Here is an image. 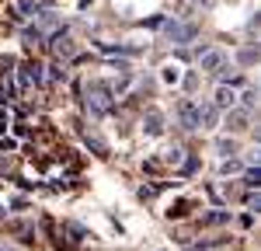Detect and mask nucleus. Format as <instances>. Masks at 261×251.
Instances as JSON below:
<instances>
[{"instance_id": "obj_1", "label": "nucleus", "mask_w": 261, "mask_h": 251, "mask_svg": "<svg viewBox=\"0 0 261 251\" xmlns=\"http://www.w3.org/2000/svg\"><path fill=\"white\" fill-rule=\"evenodd\" d=\"M87 105H91L94 115H108V112L115 108V102H112V94H108L105 84H91V91H87Z\"/></svg>"}, {"instance_id": "obj_2", "label": "nucleus", "mask_w": 261, "mask_h": 251, "mask_svg": "<svg viewBox=\"0 0 261 251\" xmlns=\"http://www.w3.org/2000/svg\"><path fill=\"white\" fill-rule=\"evenodd\" d=\"M223 63H226V53H223V49H202L199 53V66L205 70V73L223 70Z\"/></svg>"}, {"instance_id": "obj_3", "label": "nucleus", "mask_w": 261, "mask_h": 251, "mask_svg": "<svg viewBox=\"0 0 261 251\" xmlns=\"http://www.w3.org/2000/svg\"><path fill=\"white\" fill-rule=\"evenodd\" d=\"M167 35L178 42V45H188V42L199 35V28H195V24H178V21H167Z\"/></svg>"}, {"instance_id": "obj_4", "label": "nucleus", "mask_w": 261, "mask_h": 251, "mask_svg": "<svg viewBox=\"0 0 261 251\" xmlns=\"http://www.w3.org/2000/svg\"><path fill=\"white\" fill-rule=\"evenodd\" d=\"M178 119H181V126H185L188 133H192V129H199V105L185 98V102L178 105Z\"/></svg>"}, {"instance_id": "obj_5", "label": "nucleus", "mask_w": 261, "mask_h": 251, "mask_svg": "<svg viewBox=\"0 0 261 251\" xmlns=\"http://www.w3.org/2000/svg\"><path fill=\"white\" fill-rule=\"evenodd\" d=\"M164 129V115L157 112V108H150L146 115H143V133H150V136H161Z\"/></svg>"}, {"instance_id": "obj_6", "label": "nucleus", "mask_w": 261, "mask_h": 251, "mask_svg": "<svg viewBox=\"0 0 261 251\" xmlns=\"http://www.w3.org/2000/svg\"><path fill=\"white\" fill-rule=\"evenodd\" d=\"M216 122H220V108H216V105H202L199 108V126L202 129H213Z\"/></svg>"}, {"instance_id": "obj_7", "label": "nucleus", "mask_w": 261, "mask_h": 251, "mask_svg": "<svg viewBox=\"0 0 261 251\" xmlns=\"http://www.w3.org/2000/svg\"><path fill=\"white\" fill-rule=\"evenodd\" d=\"M213 105H216V108H233V105H237V94L223 84L220 91H216V102H213Z\"/></svg>"}, {"instance_id": "obj_8", "label": "nucleus", "mask_w": 261, "mask_h": 251, "mask_svg": "<svg viewBox=\"0 0 261 251\" xmlns=\"http://www.w3.org/2000/svg\"><path fill=\"white\" fill-rule=\"evenodd\" d=\"M53 49H56V56H73V42L63 39V35H56V39H53Z\"/></svg>"}, {"instance_id": "obj_9", "label": "nucleus", "mask_w": 261, "mask_h": 251, "mask_svg": "<svg viewBox=\"0 0 261 251\" xmlns=\"http://www.w3.org/2000/svg\"><path fill=\"white\" fill-rule=\"evenodd\" d=\"M226 122H230L233 133H244V129H247V112H230V119H226Z\"/></svg>"}, {"instance_id": "obj_10", "label": "nucleus", "mask_w": 261, "mask_h": 251, "mask_svg": "<svg viewBox=\"0 0 261 251\" xmlns=\"http://www.w3.org/2000/svg\"><path fill=\"white\" fill-rule=\"evenodd\" d=\"M258 182H261V171L251 164L247 171H244V185H247V188H258Z\"/></svg>"}, {"instance_id": "obj_11", "label": "nucleus", "mask_w": 261, "mask_h": 251, "mask_svg": "<svg viewBox=\"0 0 261 251\" xmlns=\"http://www.w3.org/2000/svg\"><path fill=\"white\" fill-rule=\"evenodd\" d=\"M254 105H258V94L254 91H244V112H251Z\"/></svg>"}, {"instance_id": "obj_12", "label": "nucleus", "mask_w": 261, "mask_h": 251, "mask_svg": "<svg viewBox=\"0 0 261 251\" xmlns=\"http://www.w3.org/2000/svg\"><path fill=\"white\" fill-rule=\"evenodd\" d=\"M220 154H237V143H233V140H220Z\"/></svg>"}, {"instance_id": "obj_13", "label": "nucleus", "mask_w": 261, "mask_h": 251, "mask_svg": "<svg viewBox=\"0 0 261 251\" xmlns=\"http://www.w3.org/2000/svg\"><path fill=\"white\" fill-rule=\"evenodd\" d=\"M226 220H230V213H209L205 216V223H226Z\"/></svg>"}, {"instance_id": "obj_14", "label": "nucleus", "mask_w": 261, "mask_h": 251, "mask_svg": "<svg viewBox=\"0 0 261 251\" xmlns=\"http://www.w3.org/2000/svg\"><path fill=\"white\" fill-rule=\"evenodd\" d=\"M181 154H185V150H178V146H174V150H167V157H164V161H167V164H178Z\"/></svg>"}, {"instance_id": "obj_15", "label": "nucleus", "mask_w": 261, "mask_h": 251, "mask_svg": "<svg viewBox=\"0 0 261 251\" xmlns=\"http://www.w3.org/2000/svg\"><path fill=\"white\" fill-rule=\"evenodd\" d=\"M220 171H223V174H230V171H241V164H237V161H223Z\"/></svg>"}, {"instance_id": "obj_16", "label": "nucleus", "mask_w": 261, "mask_h": 251, "mask_svg": "<svg viewBox=\"0 0 261 251\" xmlns=\"http://www.w3.org/2000/svg\"><path fill=\"white\" fill-rule=\"evenodd\" d=\"M247 209H251V213H254V209H261V195H254V192H251V195H247Z\"/></svg>"}, {"instance_id": "obj_17", "label": "nucleus", "mask_w": 261, "mask_h": 251, "mask_svg": "<svg viewBox=\"0 0 261 251\" xmlns=\"http://www.w3.org/2000/svg\"><path fill=\"white\" fill-rule=\"evenodd\" d=\"M49 77L60 81V77H66V70H60V63H53V66H49Z\"/></svg>"}, {"instance_id": "obj_18", "label": "nucleus", "mask_w": 261, "mask_h": 251, "mask_svg": "<svg viewBox=\"0 0 261 251\" xmlns=\"http://www.w3.org/2000/svg\"><path fill=\"white\" fill-rule=\"evenodd\" d=\"M178 77H181L178 66H167V70H164V81H178Z\"/></svg>"}, {"instance_id": "obj_19", "label": "nucleus", "mask_w": 261, "mask_h": 251, "mask_svg": "<svg viewBox=\"0 0 261 251\" xmlns=\"http://www.w3.org/2000/svg\"><path fill=\"white\" fill-rule=\"evenodd\" d=\"M195 167H199V161H195V157H188V161H185V174H192Z\"/></svg>"}, {"instance_id": "obj_20", "label": "nucleus", "mask_w": 261, "mask_h": 251, "mask_svg": "<svg viewBox=\"0 0 261 251\" xmlns=\"http://www.w3.org/2000/svg\"><path fill=\"white\" fill-rule=\"evenodd\" d=\"M0 129H7V112H0Z\"/></svg>"}, {"instance_id": "obj_21", "label": "nucleus", "mask_w": 261, "mask_h": 251, "mask_svg": "<svg viewBox=\"0 0 261 251\" xmlns=\"http://www.w3.org/2000/svg\"><path fill=\"white\" fill-rule=\"evenodd\" d=\"M0 251H11V248H0Z\"/></svg>"}]
</instances>
